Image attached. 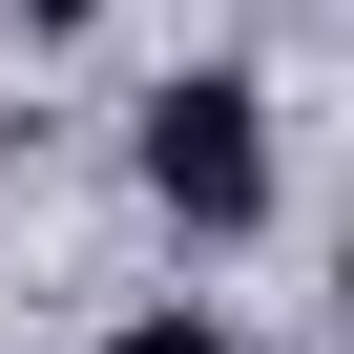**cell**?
Instances as JSON below:
<instances>
[{
  "label": "cell",
  "mask_w": 354,
  "mask_h": 354,
  "mask_svg": "<svg viewBox=\"0 0 354 354\" xmlns=\"http://www.w3.org/2000/svg\"><path fill=\"white\" fill-rule=\"evenodd\" d=\"M146 209L188 230V250H250V230H271V84H250V63L146 84Z\"/></svg>",
  "instance_id": "cell-1"
},
{
  "label": "cell",
  "mask_w": 354,
  "mask_h": 354,
  "mask_svg": "<svg viewBox=\"0 0 354 354\" xmlns=\"http://www.w3.org/2000/svg\"><path fill=\"white\" fill-rule=\"evenodd\" d=\"M104 354H230V333H209V313H125Z\"/></svg>",
  "instance_id": "cell-2"
},
{
  "label": "cell",
  "mask_w": 354,
  "mask_h": 354,
  "mask_svg": "<svg viewBox=\"0 0 354 354\" xmlns=\"http://www.w3.org/2000/svg\"><path fill=\"white\" fill-rule=\"evenodd\" d=\"M63 21H84V0H21V42H63Z\"/></svg>",
  "instance_id": "cell-3"
}]
</instances>
